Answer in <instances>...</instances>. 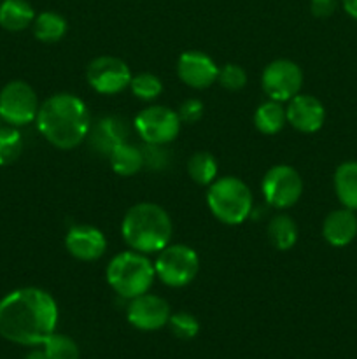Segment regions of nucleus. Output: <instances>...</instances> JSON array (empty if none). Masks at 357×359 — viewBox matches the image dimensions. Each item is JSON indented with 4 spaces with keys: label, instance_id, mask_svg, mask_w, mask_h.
<instances>
[{
    "label": "nucleus",
    "instance_id": "obj_20",
    "mask_svg": "<svg viewBox=\"0 0 357 359\" xmlns=\"http://www.w3.org/2000/svg\"><path fill=\"white\" fill-rule=\"evenodd\" d=\"M108 161H111L112 170L122 177L135 175L140 168H144L142 151L128 142L118 144L108 154Z\"/></svg>",
    "mask_w": 357,
    "mask_h": 359
},
{
    "label": "nucleus",
    "instance_id": "obj_13",
    "mask_svg": "<svg viewBox=\"0 0 357 359\" xmlns=\"http://www.w3.org/2000/svg\"><path fill=\"white\" fill-rule=\"evenodd\" d=\"M177 74L181 81L196 90H205L217 81L219 67L210 56L202 51L182 53L177 62Z\"/></svg>",
    "mask_w": 357,
    "mask_h": 359
},
{
    "label": "nucleus",
    "instance_id": "obj_18",
    "mask_svg": "<svg viewBox=\"0 0 357 359\" xmlns=\"http://www.w3.org/2000/svg\"><path fill=\"white\" fill-rule=\"evenodd\" d=\"M35 20V11L27 0H4L0 2V27L9 32H21Z\"/></svg>",
    "mask_w": 357,
    "mask_h": 359
},
{
    "label": "nucleus",
    "instance_id": "obj_2",
    "mask_svg": "<svg viewBox=\"0 0 357 359\" xmlns=\"http://www.w3.org/2000/svg\"><path fill=\"white\" fill-rule=\"evenodd\" d=\"M37 128L58 149H74L88 137L91 118L86 104L72 93H56L38 107Z\"/></svg>",
    "mask_w": 357,
    "mask_h": 359
},
{
    "label": "nucleus",
    "instance_id": "obj_4",
    "mask_svg": "<svg viewBox=\"0 0 357 359\" xmlns=\"http://www.w3.org/2000/svg\"><path fill=\"white\" fill-rule=\"evenodd\" d=\"M156 272L149 259L136 251L114 256L107 266V283L122 298L140 297L153 286Z\"/></svg>",
    "mask_w": 357,
    "mask_h": 359
},
{
    "label": "nucleus",
    "instance_id": "obj_15",
    "mask_svg": "<svg viewBox=\"0 0 357 359\" xmlns=\"http://www.w3.org/2000/svg\"><path fill=\"white\" fill-rule=\"evenodd\" d=\"M65 245L66 251L74 258L80 259V262H94L105 255L107 241L98 228L79 224V226L70 228L65 237Z\"/></svg>",
    "mask_w": 357,
    "mask_h": 359
},
{
    "label": "nucleus",
    "instance_id": "obj_29",
    "mask_svg": "<svg viewBox=\"0 0 357 359\" xmlns=\"http://www.w3.org/2000/svg\"><path fill=\"white\" fill-rule=\"evenodd\" d=\"M217 81H219L220 86L226 88V90L238 91L245 86V83H247V74H245V70L241 69L240 65L226 63L223 69H219Z\"/></svg>",
    "mask_w": 357,
    "mask_h": 359
},
{
    "label": "nucleus",
    "instance_id": "obj_1",
    "mask_svg": "<svg viewBox=\"0 0 357 359\" xmlns=\"http://www.w3.org/2000/svg\"><path fill=\"white\" fill-rule=\"evenodd\" d=\"M58 305L41 287H20L0 300V337L18 346H42L56 332Z\"/></svg>",
    "mask_w": 357,
    "mask_h": 359
},
{
    "label": "nucleus",
    "instance_id": "obj_16",
    "mask_svg": "<svg viewBox=\"0 0 357 359\" xmlns=\"http://www.w3.org/2000/svg\"><path fill=\"white\" fill-rule=\"evenodd\" d=\"M128 135V123L119 116H104L94 123V126L88 133L91 147L105 156H108L118 144L126 142Z\"/></svg>",
    "mask_w": 357,
    "mask_h": 359
},
{
    "label": "nucleus",
    "instance_id": "obj_7",
    "mask_svg": "<svg viewBox=\"0 0 357 359\" xmlns=\"http://www.w3.org/2000/svg\"><path fill=\"white\" fill-rule=\"evenodd\" d=\"M38 100L34 88L24 81H10L0 91V119L10 126H24L35 121Z\"/></svg>",
    "mask_w": 357,
    "mask_h": 359
},
{
    "label": "nucleus",
    "instance_id": "obj_19",
    "mask_svg": "<svg viewBox=\"0 0 357 359\" xmlns=\"http://www.w3.org/2000/svg\"><path fill=\"white\" fill-rule=\"evenodd\" d=\"M335 191L343 207L357 210V161H345L336 168Z\"/></svg>",
    "mask_w": 357,
    "mask_h": 359
},
{
    "label": "nucleus",
    "instance_id": "obj_24",
    "mask_svg": "<svg viewBox=\"0 0 357 359\" xmlns=\"http://www.w3.org/2000/svg\"><path fill=\"white\" fill-rule=\"evenodd\" d=\"M188 174L198 184L206 186L212 184L217 177V161L206 151L192 154L188 161Z\"/></svg>",
    "mask_w": 357,
    "mask_h": 359
},
{
    "label": "nucleus",
    "instance_id": "obj_35",
    "mask_svg": "<svg viewBox=\"0 0 357 359\" xmlns=\"http://www.w3.org/2000/svg\"><path fill=\"white\" fill-rule=\"evenodd\" d=\"M0 121H2V119H0Z\"/></svg>",
    "mask_w": 357,
    "mask_h": 359
},
{
    "label": "nucleus",
    "instance_id": "obj_34",
    "mask_svg": "<svg viewBox=\"0 0 357 359\" xmlns=\"http://www.w3.org/2000/svg\"><path fill=\"white\" fill-rule=\"evenodd\" d=\"M24 359H49V358L46 356L44 351H31V353L28 354V356Z\"/></svg>",
    "mask_w": 357,
    "mask_h": 359
},
{
    "label": "nucleus",
    "instance_id": "obj_31",
    "mask_svg": "<svg viewBox=\"0 0 357 359\" xmlns=\"http://www.w3.org/2000/svg\"><path fill=\"white\" fill-rule=\"evenodd\" d=\"M177 114H178V119H181V123H189V125H192V123L202 119L203 104L200 100H196V98H189V100L182 102Z\"/></svg>",
    "mask_w": 357,
    "mask_h": 359
},
{
    "label": "nucleus",
    "instance_id": "obj_23",
    "mask_svg": "<svg viewBox=\"0 0 357 359\" xmlns=\"http://www.w3.org/2000/svg\"><path fill=\"white\" fill-rule=\"evenodd\" d=\"M268 238L272 245L279 251H287L298 241V226L293 217L280 214L275 216L268 224Z\"/></svg>",
    "mask_w": 357,
    "mask_h": 359
},
{
    "label": "nucleus",
    "instance_id": "obj_33",
    "mask_svg": "<svg viewBox=\"0 0 357 359\" xmlns=\"http://www.w3.org/2000/svg\"><path fill=\"white\" fill-rule=\"evenodd\" d=\"M343 4V9L346 11L350 18L357 20V0H342Z\"/></svg>",
    "mask_w": 357,
    "mask_h": 359
},
{
    "label": "nucleus",
    "instance_id": "obj_6",
    "mask_svg": "<svg viewBox=\"0 0 357 359\" xmlns=\"http://www.w3.org/2000/svg\"><path fill=\"white\" fill-rule=\"evenodd\" d=\"M200 269V259L195 249L184 244L167 245L161 249L154 272L160 277L161 283L170 287H182L191 283Z\"/></svg>",
    "mask_w": 357,
    "mask_h": 359
},
{
    "label": "nucleus",
    "instance_id": "obj_11",
    "mask_svg": "<svg viewBox=\"0 0 357 359\" xmlns=\"http://www.w3.org/2000/svg\"><path fill=\"white\" fill-rule=\"evenodd\" d=\"M90 86L102 95H115L130 86L132 72L122 60L115 56H98L88 65Z\"/></svg>",
    "mask_w": 357,
    "mask_h": 359
},
{
    "label": "nucleus",
    "instance_id": "obj_10",
    "mask_svg": "<svg viewBox=\"0 0 357 359\" xmlns=\"http://www.w3.org/2000/svg\"><path fill=\"white\" fill-rule=\"evenodd\" d=\"M303 84V72L290 60H275L265 69L261 86L270 100L286 102L296 97Z\"/></svg>",
    "mask_w": 357,
    "mask_h": 359
},
{
    "label": "nucleus",
    "instance_id": "obj_21",
    "mask_svg": "<svg viewBox=\"0 0 357 359\" xmlns=\"http://www.w3.org/2000/svg\"><path fill=\"white\" fill-rule=\"evenodd\" d=\"M286 123V109L280 105V102L268 100L255 109L254 125L265 135H275V133H279L284 128Z\"/></svg>",
    "mask_w": 357,
    "mask_h": 359
},
{
    "label": "nucleus",
    "instance_id": "obj_27",
    "mask_svg": "<svg viewBox=\"0 0 357 359\" xmlns=\"http://www.w3.org/2000/svg\"><path fill=\"white\" fill-rule=\"evenodd\" d=\"M130 88H132L133 95H135L136 98H140V100H154V98L160 97L161 91H163V84H161L160 77L149 72H144L132 77Z\"/></svg>",
    "mask_w": 357,
    "mask_h": 359
},
{
    "label": "nucleus",
    "instance_id": "obj_26",
    "mask_svg": "<svg viewBox=\"0 0 357 359\" xmlns=\"http://www.w3.org/2000/svg\"><path fill=\"white\" fill-rule=\"evenodd\" d=\"M23 151V139L16 126L0 128V167L14 163Z\"/></svg>",
    "mask_w": 357,
    "mask_h": 359
},
{
    "label": "nucleus",
    "instance_id": "obj_30",
    "mask_svg": "<svg viewBox=\"0 0 357 359\" xmlns=\"http://www.w3.org/2000/svg\"><path fill=\"white\" fill-rule=\"evenodd\" d=\"M140 151H142L144 167L150 168V170H161V168H164L168 165V153L161 146L146 144Z\"/></svg>",
    "mask_w": 357,
    "mask_h": 359
},
{
    "label": "nucleus",
    "instance_id": "obj_28",
    "mask_svg": "<svg viewBox=\"0 0 357 359\" xmlns=\"http://www.w3.org/2000/svg\"><path fill=\"white\" fill-rule=\"evenodd\" d=\"M168 326H170L172 333L181 340H192L200 333V323L189 312H177L172 314L168 319Z\"/></svg>",
    "mask_w": 357,
    "mask_h": 359
},
{
    "label": "nucleus",
    "instance_id": "obj_17",
    "mask_svg": "<svg viewBox=\"0 0 357 359\" xmlns=\"http://www.w3.org/2000/svg\"><path fill=\"white\" fill-rule=\"evenodd\" d=\"M322 235L335 248L349 245L357 235V216L350 209L332 210L322 224Z\"/></svg>",
    "mask_w": 357,
    "mask_h": 359
},
{
    "label": "nucleus",
    "instance_id": "obj_12",
    "mask_svg": "<svg viewBox=\"0 0 357 359\" xmlns=\"http://www.w3.org/2000/svg\"><path fill=\"white\" fill-rule=\"evenodd\" d=\"M170 316L168 302L149 293L132 298L128 309H126V318H128L130 325L136 330H142V332L161 330L168 325Z\"/></svg>",
    "mask_w": 357,
    "mask_h": 359
},
{
    "label": "nucleus",
    "instance_id": "obj_3",
    "mask_svg": "<svg viewBox=\"0 0 357 359\" xmlns=\"http://www.w3.org/2000/svg\"><path fill=\"white\" fill-rule=\"evenodd\" d=\"M121 233L126 244L136 252H160L170 242L172 221L163 207L150 202L130 207L122 217Z\"/></svg>",
    "mask_w": 357,
    "mask_h": 359
},
{
    "label": "nucleus",
    "instance_id": "obj_5",
    "mask_svg": "<svg viewBox=\"0 0 357 359\" xmlns=\"http://www.w3.org/2000/svg\"><path fill=\"white\" fill-rule=\"evenodd\" d=\"M206 203L220 223L240 224L251 216L252 193L241 179L227 175L210 184Z\"/></svg>",
    "mask_w": 357,
    "mask_h": 359
},
{
    "label": "nucleus",
    "instance_id": "obj_32",
    "mask_svg": "<svg viewBox=\"0 0 357 359\" xmlns=\"http://www.w3.org/2000/svg\"><path fill=\"white\" fill-rule=\"evenodd\" d=\"M338 7V0H312L310 9L315 18H329Z\"/></svg>",
    "mask_w": 357,
    "mask_h": 359
},
{
    "label": "nucleus",
    "instance_id": "obj_25",
    "mask_svg": "<svg viewBox=\"0 0 357 359\" xmlns=\"http://www.w3.org/2000/svg\"><path fill=\"white\" fill-rule=\"evenodd\" d=\"M42 347L49 359H80V351L76 340L63 333L55 332L52 335H49Z\"/></svg>",
    "mask_w": 357,
    "mask_h": 359
},
{
    "label": "nucleus",
    "instance_id": "obj_14",
    "mask_svg": "<svg viewBox=\"0 0 357 359\" xmlns=\"http://www.w3.org/2000/svg\"><path fill=\"white\" fill-rule=\"evenodd\" d=\"M287 123L294 126L298 132L314 133L322 128L326 119V109L321 100L312 95H300L289 100L286 107Z\"/></svg>",
    "mask_w": 357,
    "mask_h": 359
},
{
    "label": "nucleus",
    "instance_id": "obj_8",
    "mask_svg": "<svg viewBox=\"0 0 357 359\" xmlns=\"http://www.w3.org/2000/svg\"><path fill=\"white\" fill-rule=\"evenodd\" d=\"M261 189L268 205L275 209H287L300 200L303 193V181L289 165H275L265 174Z\"/></svg>",
    "mask_w": 357,
    "mask_h": 359
},
{
    "label": "nucleus",
    "instance_id": "obj_22",
    "mask_svg": "<svg viewBox=\"0 0 357 359\" xmlns=\"http://www.w3.org/2000/svg\"><path fill=\"white\" fill-rule=\"evenodd\" d=\"M31 27H34V35L41 42H58L66 34L65 18L52 11H46L35 16Z\"/></svg>",
    "mask_w": 357,
    "mask_h": 359
},
{
    "label": "nucleus",
    "instance_id": "obj_9",
    "mask_svg": "<svg viewBox=\"0 0 357 359\" xmlns=\"http://www.w3.org/2000/svg\"><path fill=\"white\" fill-rule=\"evenodd\" d=\"M135 128L146 144L164 146L178 135L181 119L175 111L161 105H153L135 118Z\"/></svg>",
    "mask_w": 357,
    "mask_h": 359
}]
</instances>
